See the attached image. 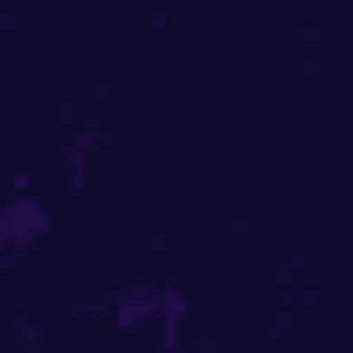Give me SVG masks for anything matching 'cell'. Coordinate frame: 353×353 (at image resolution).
Instances as JSON below:
<instances>
[{"mask_svg":"<svg viewBox=\"0 0 353 353\" xmlns=\"http://www.w3.org/2000/svg\"><path fill=\"white\" fill-rule=\"evenodd\" d=\"M49 229H56V208H49L28 181H14L8 194H0V270L28 263V256L49 243Z\"/></svg>","mask_w":353,"mask_h":353,"instance_id":"6da1fadb","label":"cell"},{"mask_svg":"<svg viewBox=\"0 0 353 353\" xmlns=\"http://www.w3.org/2000/svg\"><path fill=\"white\" fill-rule=\"evenodd\" d=\"M104 118L97 111H77L70 125H63V145H56V159H63V181L70 188H90V166H97V152H104Z\"/></svg>","mask_w":353,"mask_h":353,"instance_id":"7a4b0ae2","label":"cell"}]
</instances>
